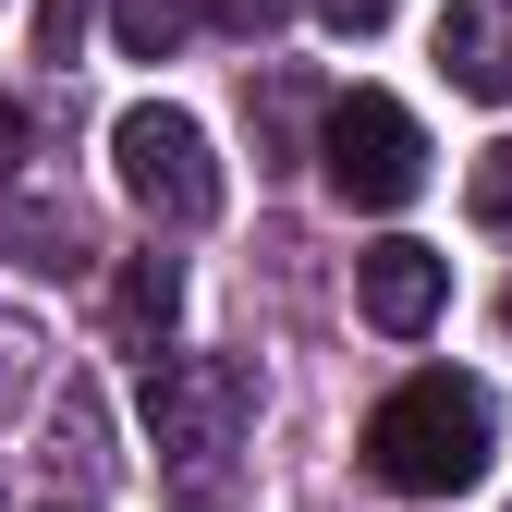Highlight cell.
I'll list each match as a JSON object with an SVG mask.
<instances>
[{"instance_id":"obj_5","label":"cell","mask_w":512,"mask_h":512,"mask_svg":"<svg viewBox=\"0 0 512 512\" xmlns=\"http://www.w3.org/2000/svg\"><path fill=\"white\" fill-rule=\"evenodd\" d=\"M354 305H366V330H391V342H415V330H439V305H452V256L439 244H366L354 256Z\"/></svg>"},{"instance_id":"obj_9","label":"cell","mask_w":512,"mask_h":512,"mask_svg":"<svg viewBox=\"0 0 512 512\" xmlns=\"http://www.w3.org/2000/svg\"><path fill=\"white\" fill-rule=\"evenodd\" d=\"M464 208H476L488 232H512V135H500V147H476V171H464Z\"/></svg>"},{"instance_id":"obj_8","label":"cell","mask_w":512,"mask_h":512,"mask_svg":"<svg viewBox=\"0 0 512 512\" xmlns=\"http://www.w3.org/2000/svg\"><path fill=\"white\" fill-rule=\"evenodd\" d=\"M183 25H196V0H122V13H110V37L135 49V61H171Z\"/></svg>"},{"instance_id":"obj_12","label":"cell","mask_w":512,"mask_h":512,"mask_svg":"<svg viewBox=\"0 0 512 512\" xmlns=\"http://www.w3.org/2000/svg\"><path fill=\"white\" fill-rule=\"evenodd\" d=\"M13 171H25V110L0 98V183H13Z\"/></svg>"},{"instance_id":"obj_11","label":"cell","mask_w":512,"mask_h":512,"mask_svg":"<svg viewBox=\"0 0 512 512\" xmlns=\"http://www.w3.org/2000/svg\"><path fill=\"white\" fill-rule=\"evenodd\" d=\"M317 13H330L342 37H378V25H391V0H317Z\"/></svg>"},{"instance_id":"obj_3","label":"cell","mask_w":512,"mask_h":512,"mask_svg":"<svg viewBox=\"0 0 512 512\" xmlns=\"http://www.w3.org/2000/svg\"><path fill=\"white\" fill-rule=\"evenodd\" d=\"M256 427V366L244 354H147V439L159 464H220Z\"/></svg>"},{"instance_id":"obj_6","label":"cell","mask_w":512,"mask_h":512,"mask_svg":"<svg viewBox=\"0 0 512 512\" xmlns=\"http://www.w3.org/2000/svg\"><path fill=\"white\" fill-rule=\"evenodd\" d=\"M439 74L488 110H512V0H452L439 13Z\"/></svg>"},{"instance_id":"obj_10","label":"cell","mask_w":512,"mask_h":512,"mask_svg":"<svg viewBox=\"0 0 512 512\" xmlns=\"http://www.w3.org/2000/svg\"><path fill=\"white\" fill-rule=\"evenodd\" d=\"M208 13H220L232 37H269V25H293V0H208Z\"/></svg>"},{"instance_id":"obj_2","label":"cell","mask_w":512,"mask_h":512,"mask_svg":"<svg viewBox=\"0 0 512 512\" xmlns=\"http://www.w3.org/2000/svg\"><path fill=\"white\" fill-rule=\"evenodd\" d=\"M110 171H122V196H135L147 220H171V232L220 220V159H208V122H196V110H171V98H135V110L110 122Z\"/></svg>"},{"instance_id":"obj_1","label":"cell","mask_w":512,"mask_h":512,"mask_svg":"<svg viewBox=\"0 0 512 512\" xmlns=\"http://www.w3.org/2000/svg\"><path fill=\"white\" fill-rule=\"evenodd\" d=\"M488 378H452V366H415L391 403L366 415V476L378 488H403V500H464L488 476Z\"/></svg>"},{"instance_id":"obj_4","label":"cell","mask_w":512,"mask_h":512,"mask_svg":"<svg viewBox=\"0 0 512 512\" xmlns=\"http://www.w3.org/2000/svg\"><path fill=\"white\" fill-rule=\"evenodd\" d=\"M317 159H330V196L342 208H403L415 183H427V135H415V110L403 98H330V122H317Z\"/></svg>"},{"instance_id":"obj_7","label":"cell","mask_w":512,"mask_h":512,"mask_svg":"<svg viewBox=\"0 0 512 512\" xmlns=\"http://www.w3.org/2000/svg\"><path fill=\"white\" fill-rule=\"evenodd\" d=\"M171 317H183V269H171V256H135L122 293H110V330L122 342H171Z\"/></svg>"},{"instance_id":"obj_13","label":"cell","mask_w":512,"mask_h":512,"mask_svg":"<svg viewBox=\"0 0 512 512\" xmlns=\"http://www.w3.org/2000/svg\"><path fill=\"white\" fill-rule=\"evenodd\" d=\"M37 512H86V500H37Z\"/></svg>"}]
</instances>
